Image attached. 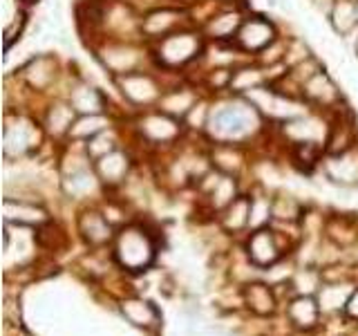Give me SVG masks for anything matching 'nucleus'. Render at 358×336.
<instances>
[{
    "mask_svg": "<svg viewBox=\"0 0 358 336\" xmlns=\"http://www.w3.org/2000/svg\"><path fill=\"white\" fill-rule=\"evenodd\" d=\"M103 61L112 72L117 74H130V70L137 65V54L130 48H110L103 54Z\"/></svg>",
    "mask_w": 358,
    "mask_h": 336,
    "instance_id": "obj_22",
    "label": "nucleus"
},
{
    "mask_svg": "<svg viewBox=\"0 0 358 336\" xmlns=\"http://www.w3.org/2000/svg\"><path fill=\"white\" fill-rule=\"evenodd\" d=\"M108 126V121L103 117H99V115H85L83 119H78L76 123H72V128H70V134L72 137H94V134L99 132H103Z\"/></svg>",
    "mask_w": 358,
    "mask_h": 336,
    "instance_id": "obj_26",
    "label": "nucleus"
},
{
    "mask_svg": "<svg viewBox=\"0 0 358 336\" xmlns=\"http://www.w3.org/2000/svg\"><path fill=\"white\" fill-rule=\"evenodd\" d=\"M271 206H273V218L278 220H296L298 218V213H300V204L294 200V197H285V195H280L275 202H271Z\"/></svg>",
    "mask_w": 358,
    "mask_h": 336,
    "instance_id": "obj_31",
    "label": "nucleus"
},
{
    "mask_svg": "<svg viewBox=\"0 0 358 336\" xmlns=\"http://www.w3.org/2000/svg\"><path fill=\"white\" fill-rule=\"evenodd\" d=\"M78 229L90 244H106L112 238V224L96 211H85L78 222Z\"/></svg>",
    "mask_w": 358,
    "mask_h": 336,
    "instance_id": "obj_15",
    "label": "nucleus"
},
{
    "mask_svg": "<svg viewBox=\"0 0 358 336\" xmlns=\"http://www.w3.org/2000/svg\"><path fill=\"white\" fill-rule=\"evenodd\" d=\"M289 321L296 325L298 330H313L320 318V305L316 296H296L289 300Z\"/></svg>",
    "mask_w": 358,
    "mask_h": 336,
    "instance_id": "obj_7",
    "label": "nucleus"
},
{
    "mask_svg": "<svg viewBox=\"0 0 358 336\" xmlns=\"http://www.w3.org/2000/svg\"><path fill=\"white\" fill-rule=\"evenodd\" d=\"M240 27V16L238 14H224L220 18H215L208 25V31L213 34V36L217 38H224V36H231V34Z\"/></svg>",
    "mask_w": 358,
    "mask_h": 336,
    "instance_id": "obj_32",
    "label": "nucleus"
},
{
    "mask_svg": "<svg viewBox=\"0 0 358 336\" xmlns=\"http://www.w3.org/2000/svg\"><path fill=\"white\" fill-rule=\"evenodd\" d=\"M72 119H74V108L67 106H54L48 115V126L54 134H61L65 130L72 128Z\"/></svg>",
    "mask_w": 358,
    "mask_h": 336,
    "instance_id": "obj_28",
    "label": "nucleus"
},
{
    "mask_svg": "<svg viewBox=\"0 0 358 336\" xmlns=\"http://www.w3.org/2000/svg\"><path fill=\"white\" fill-rule=\"evenodd\" d=\"M356 52H358V41H356Z\"/></svg>",
    "mask_w": 358,
    "mask_h": 336,
    "instance_id": "obj_37",
    "label": "nucleus"
},
{
    "mask_svg": "<svg viewBox=\"0 0 358 336\" xmlns=\"http://www.w3.org/2000/svg\"><path fill=\"white\" fill-rule=\"evenodd\" d=\"M63 188H65V193L72 197H85L96 190V177L90 173L87 168H83V171H74L72 175H67L63 179Z\"/></svg>",
    "mask_w": 358,
    "mask_h": 336,
    "instance_id": "obj_20",
    "label": "nucleus"
},
{
    "mask_svg": "<svg viewBox=\"0 0 358 336\" xmlns=\"http://www.w3.org/2000/svg\"><path fill=\"white\" fill-rule=\"evenodd\" d=\"M5 220L25 224V227H38V224L48 220V216H45L43 209H36L34 204H25V202H14L9 197L5 202Z\"/></svg>",
    "mask_w": 358,
    "mask_h": 336,
    "instance_id": "obj_18",
    "label": "nucleus"
},
{
    "mask_svg": "<svg viewBox=\"0 0 358 336\" xmlns=\"http://www.w3.org/2000/svg\"><path fill=\"white\" fill-rule=\"evenodd\" d=\"M260 119L251 104H231L213 110L208 115V130L220 141H238L251 134Z\"/></svg>",
    "mask_w": 358,
    "mask_h": 336,
    "instance_id": "obj_2",
    "label": "nucleus"
},
{
    "mask_svg": "<svg viewBox=\"0 0 358 336\" xmlns=\"http://www.w3.org/2000/svg\"><path fill=\"white\" fill-rule=\"evenodd\" d=\"M121 314L130 325L141 330H152L159 325V309L145 298H126L121 302Z\"/></svg>",
    "mask_w": 358,
    "mask_h": 336,
    "instance_id": "obj_5",
    "label": "nucleus"
},
{
    "mask_svg": "<svg viewBox=\"0 0 358 336\" xmlns=\"http://www.w3.org/2000/svg\"><path fill=\"white\" fill-rule=\"evenodd\" d=\"M249 216H251V200L249 197H238L229 209H224L222 224L227 231L238 233L244 227H249Z\"/></svg>",
    "mask_w": 358,
    "mask_h": 336,
    "instance_id": "obj_19",
    "label": "nucleus"
},
{
    "mask_svg": "<svg viewBox=\"0 0 358 336\" xmlns=\"http://www.w3.org/2000/svg\"><path fill=\"white\" fill-rule=\"evenodd\" d=\"M273 216V206L271 202L264 197H255L251 200V216H249V227L251 229H264V224L271 220Z\"/></svg>",
    "mask_w": 358,
    "mask_h": 336,
    "instance_id": "obj_29",
    "label": "nucleus"
},
{
    "mask_svg": "<svg viewBox=\"0 0 358 336\" xmlns=\"http://www.w3.org/2000/svg\"><path fill=\"white\" fill-rule=\"evenodd\" d=\"M356 18H358V9L352 3H347V0L336 3L334 9H331V25L338 34L350 31L356 25Z\"/></svg>",
    "mask_w": 358,
    "mask_h": 336,
    "instance_id": "obj_24",
    "label": "nucleus"
},
{
    "mask_svg": "<svg viewBox=\"0 0 358 336\" xmlns=\"http://www.w3.org/2000/svg\"><path fill=\"white\" fill-rule=\"evenodd\" d=\"M157 255L152 235L141 227H126L115 238V258L128 272H145Z\"/></svg>",
    "mask_w": 358,
    "mask_h": 336,
    "instance_id": "obj_1",
    "label": "nucleus"
},
{
    "mask_svg": "<svg viewBox=\"0 0 358 336\" xmlns=\"http://www.w3.org/2000/svg\"><path fill=\"white\" fill-rule=\"evenodd\" d=\"M199 52V38L195 34H171L159 45V56L168 65H182Z\"/></svg>",
    "mask_w": 358,
    "mask_h": 336,
    "instance_id": "obj_4",
    "label": "nucleus"
},
{
    "mask_svg": "<svg viewBox=\"0 0 358 336\" xmlns=\"http://www.w3.org/2000/svg\"><path fill=\"white\" fill-rule=\"evenodd\" d=\"M324 285V278L316 269H298L294 280H291V287H294L296 296H316L320 287Z\"/></svg>",
    "mask_w": 358,
    "mask_h": 336,
    "instance_id": "obj_21",
    "label": "nucleus"
},
{
    "mask_svg": "<svg viewBox=\"0 0 358 336\" xmlns=\"http://www.w3.org/2000/svg\"><path fill=\"white\" fill-rule=\"evenodd\" d=\"M262 83V74L257 70H238L231 78V88L235 92H249Z\"/></svg>",
    "mask_w": 358,
    "mask_h": 336,
    "instance_id": "obj_30",
    "label": "nucleus"
},
{
    "mask_svg": "<svg viewBox=\"0 0 358 336\" xmlns=\"http://www.w3.org/2000/svg\"><path fill=\"white\" fill-rule=\"evenodd\" d=\"M327 177L341 186L358 184V150H345L327 162Z\"/></svg>",
    "mask_w": 358,
    "mask_h": 336,
    "instance_id": "obj_6",
    "label": "nucleus"
},
{
    "mask_svg": "<svg viewBox=\"0 0 358 336\" xmlns=\"http://www.w3.org/2000/svg\"><path fill=\"white\" fill-rule=\"evenodd\" d=\"M177 22V14L175 11H157V14H150L143 22V31L150 34V36H166L168 31L175 27Z\"/></svg>",
    "mask_w": 358,
    "mask_h": 336,
    "instance_id": "obj_25",
    "label": "nucleus"
},
{
    "mask_svg": "<svg viewBox=\"0 0 358 336\" xmlns=\"http://www.w3.org/2000/svg\"><path fill=\"white\" fill-rule=\"evenodd\" d=\"M38 139V134L31 130L29 123H9L5 128V153L7 155H22L29 150L34 141Z\"/></svg>",
    "mask_w": 358,
    "mask_h": 336,
    "instance_id": "obj_16",
    "label": "nucleus"
},
{
    "mask_svg": "<svg viewBox=\"0 0 358 336\" xmlns=\"http://www.w3.org/2000/svg\"><path fill=\"white\" fill-rule=\"evenodd\" d=\"M128 168H130V160H128V155H123L121 150H112L101 157V160H96L99 179L106 184L123 182V177L128 175Z\"/></svg>",
    "mask_w": 358,
    "mask_h": 336,
    "instance_id": "obj_12",
    "label": "nucleus"
},
{
    "mask_svg": "<svg viewBox=\"0 0 358 336\" xmlns=\"http://www.w3.org/2000/svg\"><path fill=\"white\" fill-rule=\"evenodd\" d=\"M112 150H115V144H112V137L106 132H99L94 137H90V141H87V153H90V157H94V160H101V157Z\"/></svg>",
    "mask_w": 358,
    "mask_h": 336,
    "instance_id": "obj_35",
    "label": "nucleus"
},
{
    "mask_svg": "<svg viewBox=\"0 0 358 336\" xmlns=\"http://www.w3.org/2000/svg\"><path fill=\"white\" fill-rule=\"evenodd\" d=\"M121 90L134 104H150L159 94L155 81L145 74H126L121 78Z\"/></svg>",
    "mask_w": 358,
    "mask_h": 336,
    "instance_id": "obj_11",
    "label": "nucleus"
},
{
    "mask_svg": "<svg viewBox=\"0 0 358 336\" xmlns=\"http://www.w3.org/2000/svg\"><path fill=\"white\" fill-rule=\"evenodd\" d=\"M246 255L253 267L268 269L273 267L280 258H282V246L278 242V235L271 229H257L251 233L249 242H246Z\"/></svg>",
    "mask_w": 358,
    "mask_h": 336,
    "instance_id": "obj_3",
    "label": "nucleus"
},
{
    "mask_svg": "<svg viewBox=\"0 0 358 336\" xmlns=\"http://www.w3.org/2000/svg\"><path fill=\"white\" fill-rule=\"evenodd\" d=\"M27 76H29L31 85H36V88L48 85L50 78H52V63L48 59H36V61L29 65Z\"/></svg>",
    "mask_w": 358,
    "mask_h": 336,
    "instance_id": "obj_33",
    "label": "nucleus"
},
{
    "mask_svg": "<svg viewBox=\"0 0 358 336\" xmlns=\"http://www.w3.org/2000/svg\"><path fill=\"white\" fill-rule=\"evenodd\" d=\"M354 294V287L352 283H324L320 287V291L316 294L318 298V305H320V312L322 314H334V312H341L347 307V302H350V296Z\"/></svg>",
    "mask_w": 358,
    "mask_h": 336,
    "instance_id": "obj_9",
    "label": "nucleus"
},
{
    "mask_svg": "<svg viewBox=\"0 0 358 336\" xmlns=\"http://www.w3.org/2000/svg\"><path fill=\"white\" fill-rule=\"evenodd\" d=\"M208 197H210V206L220 211V209H229L235 200H238V186H235V179L229 175H210V182L206 184Z\"/></svg>",
    "mask_w": 358,
    "mask_h": 336,
    "instance_id": "obj_14",
    "label": "nucleus"
},
{
    "mask_svg": "<svg viewBox=\"0 0 358 336\" xmlns=\"http://www.w3.org/2000/svg\"><path fill=\"white\" fill-rule=\"evenodd\" d=\"M141 132L148 137L150 141L164 144V141H173L179 134L177 121L166 117V115H150L141 121Z\"/></svg>",
    "mask_w": 358,
    "mask_h": 336,
    "instance_id": "obj_17",
    "label": "nucleus"
},
{
    "mask_svg": "<svg viewBox=\"0 0 358 336\" xmlns=\"http://www.w3.org/2000/svg\"><path fill=\"white\" fill-rule=\"evenodd\" d=\"M345 312H347V316H350V318L358 321V289H354V294L350 296V302H347Z\"/></svg>",
    "mask_w": 358,
    "mask_h": 336,
    "instance_id": "obj_36",
    "label": "nucleus"
},
{
    "mask_svg": "<svg viewBox=\"0 0 358 336\" xmlns=\"http://www.w3.org/2000/svg\"><path fill=\"white\" fill-rule=\"evenodd\" d=\"M72 108L83 115H96L101 110V97L94 88L90 85H78L72 90Z\"/></svg>",
    "mask_w": 358,
    "mask_h": 336,
    "instance_id": "obj_23",
    "label": "nucleus"
},
{
    "mask_svg": "<svg viewBox=\"0 0 358 336\" xmlns=\"http://www.w3.org/2000/svg\"><path fill=\"white\" fill-rule=\"evenodd\" d=\"M244 302L257 316H271L278 307V298L271 285L266 283H249L244 287Z\"/></svg>",
    "mask_w": 358,
    "mask_h": 336,
    "instance_id": "obj_8",
    "label": "nucleus"
},
{
    "mask_svg": "<svg viewBox=\"0 0 358 336\" xmlns=\"http://www.w3.org/2000/svg\"><path fill=\"white\" fill-rule=\"evenodd\" d=\"M305 90H307V94L313 97V99H324V97L334 94V85L324 74H313L307 81Z\"/></svg>",
    "mask_w": 358,
    "mask_h": 336,
    "instance_id": "obj_34",
    "label": "nucleus"
},
{
    "mask_svg": "<svg viewBox=\"0 0 358 336\" xmlns=\"http://www.w3.org/2000/svg\"><path fill=\"white\" fill-rule=\"evenodd\" d=\"M285 132L296 144H300V146H313V144L322 141V137H324V126H320V121H316V119L296 117V119H291L287 126H285Z\"/></svg>",
    "mask_w": 358,
    "mask_h": 336,
    "instance_id": "obj_13",
    "label": "nucleus"
},
{
    "mask_svg": "<svg viewBox=\"0 0 358 336\" xmlns=\"http://www.w3.org/2000/svg\"><path fill=\"white\" fill-rule=\"evenodd\" d=\"M164 110L168 115H175V117H182V115H188L190 110L195 106V97L190 92H173L168 94L164 101H162Z\"/></svg>",
    "mask_w": 358,
    "mask_h": 336,
    "instance_id": "obj_27",
    "label": "nucleus"
},
{
    "mask_svg": "<svg viewBox=\"0 0 358 336\" xmlns=\"http://www.w3.org/2000/svg\"><path fill=\"white\" fill-rule=\"evenodd\" d=\"M238 41L244 50H262L273 43V27L262 18H251L240 27Z\"/></svg>",
    "mask_w": 358,
    "mask_h": 336,
    "instance_id": "obj_10",
    "label": "nucleus"
}]
</instances>
